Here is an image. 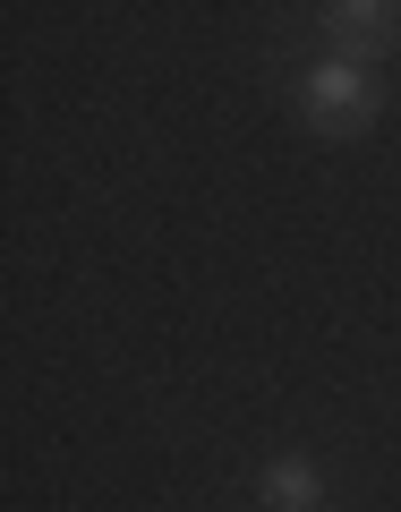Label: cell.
<instances>
[{"label": "cell", "mask_w": 401, "mask_h": 512, "mask_svg": "<svg viewBox=\"0 0 401 512\" xmlns=\"http://www.w3.org/2000/svg\"><path fill=\"white\" fill-rule=\"evenodd\" d=\"M325 26L350 52H393L401 43V9H384V0H342V9H325Z\"/></svg>", "instance_id": "7a4b0ae2"}, {"label": "cell", "mask_w": 401, "mask_h": 512, "mask_svg": "<svg viewBox=\"0 0 401 512\" xmlns=\"http://www.w3.org/2000/svg\"><path fill=\"white\" fill-rule=\"evenodd\" d=\"M256 495H265V504H282V512H308L316 495H325V478H316V461H308V453H282V461H265Z\"/></svg>", "instance_id": "3957f363"}, {"label": "cell", "mask_w": 401, "mask_h": 512, "mask_svg": "<svg viewBox=\"0 0 401 512\" xmlns=\"http://www.w3.org/2000/svg\"><path fill=\"white\" fill-rule=\"evenodd\" d=\"M299 103H308V120L325 128V137H350V128L376 120V86H367L359 60H316V69L299 77Z\"/></svg>", "instance_id": "6da1fadb"}]
</instances>
